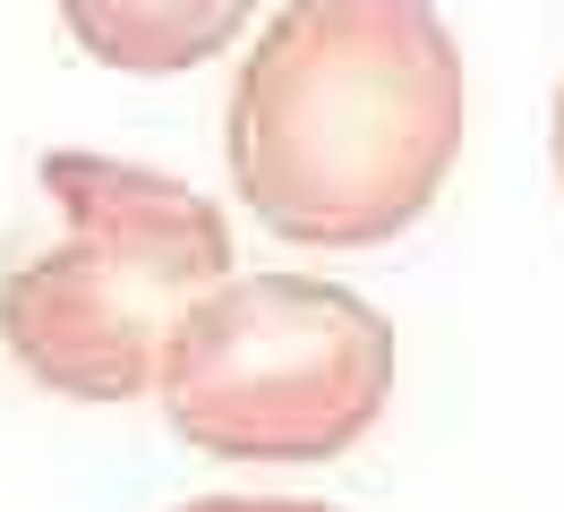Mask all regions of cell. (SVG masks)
<instances>
[{"instance_id":"6","label":"cell","mask_w":564,"mask_h":512,"mask_svg":"<svg viewBox=\"0 0 564 512\" xmlns=\"http://www.w3.org/2000/svg\"><path fill=\"white\" fill-rule=\"evenodd\" d=\"M547 154H556V188H564V86H556V111H547Z\"/></svg>"},{"instance_id":"3","label":"cell","mask_w":564,"mask_h":512,"mask_svg":"<svg viewBox=\"0 0 564 512\" xmlns=\"http://www.w3.org/2000/svg\"><path fill=\"white\" fill-rule=\"evenodd\" d=\"M154 402L206 461H343L393 402V325L317 273H223L163 334Z\"/></svg>"},{"instance_id":"5","label":"cell","mask_w":564,"mask_h":512,"mask_svg":"<svg viewBox=\"0 0 564 512\" xmlns=\"http://www.w3.org/2000/svg\"><path fill=\"white\" fill-rule=\"evenodd\" d=\"M180 512H334V504H300V495H197Z\"/></svg>"},{"instance_id":"1","label":"cell","mask_w":564,"mask_h":512,"mask_svg":"<svg viewBox=\"0 0 564 512\" xmlns=\"http://www.w3.org/2000/svg\"><path fill=\"white\" fill-rule=\"evenodd\" d=\"M470 86L436 0H282L223 102L240 205L291 248H386L462 163Z\"/></svg>"},{"instance_id":"2","label":"cell","mask_w":564,"mask_h":512,"mask_svg":"<svg viewBox=\"0 0 564 512\" xmlns=\"http://www.w3.org/2000/svg\"><path fill=\"white\" fill-rule=\"evenodd\" d=\"M43 197L61 205V248H43L0 282V341L43 393L69 402H138L154 359L188 307L231 265L223 205L188 179L120 154H43Z\"/></svg>"},{"instance_id":"4","label":"cell","mask_w":564,"mask_h":512,"mask_svg":"<svg viewBox=\"0 0 564 512\" xmlns=\"http://www.w3.org/2000/svg\"><path fill=\"white\" fill-rule=\"evenodd\" d=\"M257 0H61V26L95 68L120 77H180L231 52Z\"/></svg>"}]
</instances>
